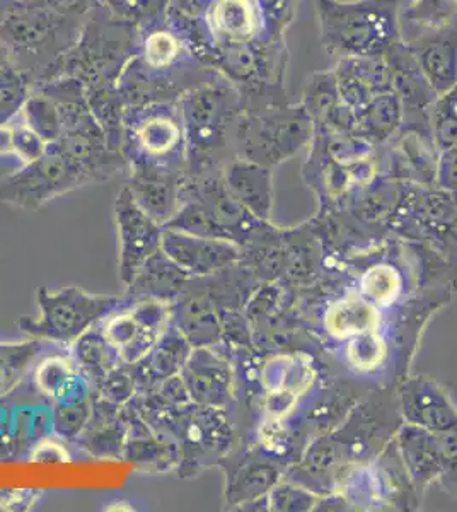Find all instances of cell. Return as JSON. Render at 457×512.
Segmentation results:
<instances>
[{"instance_id": "6da1fadb", "label": "cell", "mask_w": 457, "mask_h": 512, "mask_svg": "<svg viewBox=\"0 0 457 512\" xmlns=\"http://www.w3.org/2000/svg\"><path fill=\"white\" fill-rule=\"evenodd\" d=\"M84 12L48 4H24L0 16V45L26 77L45 69L79 40Z\"/></svg>"}, {"instance_id": "7a4b0ae2", "label": "cell", "mask_w": 457, "mask_h": 512, "mask_svg": "<svg viewBox=\"0 0 457 512\" xmlns=\"http://www.w3.org/2000/svg\"><path fill=\"white\" fill-rule=\"evenodd\" d=\"M321 40L345 59H377L400 41L394 0H318Z\"/></svg>"}, {"instance_id": "3957f363", "label": "cell", "mask_w": 457, "mask_h": 512, "mask_svg": "<svg viewBox=\"0 0 457 512\" xmlns=\"http://www.w3.org/2000/svg\"><path fill=\"white\" fill-rule=\"evenodd\" d=\"M122 154L128 168L186 173L188 147L178 101H149L125 111Z\"/></svg>"}, {"instance_id": "277c9868", "label": "cell", "mask_w": 457, "mask_h": 512, "mask_svg": "<svg viewBox=\"0 0 457 512\" xmlns=\"http://www.w3.org/2000/svg\"><path fill=\"white\" fill-rule=\"evenodd\" d=\"M93 183H99L93 171L52 142L40 159L21 164V168L0 180V202L38 210L55 198Z\"/></svg>"}, {"instance_id": "5b68a950", "label": "cell", "mask_w": 457, "mask_h": 512, "mask_svg": "<svg viewBox=\"0 0 457 512\" xmlns=\"http://www.w3.org/2000/svg\"><path fill=\"white\" fill-rule=\"evenodd\" d=\"M36 303L38 318L19 321V328L31 338L74 345L77 338L113 313L122 304V297L89 294L81 287L67 286L57 291L40 289Z\"/></svg>"}, {"instance_id": "8992f818", "label": "cell", "mask_w": 457, "mask_h": 512, "mask_svg": "<svg viewBox=\"0 0 457 512\" xmlns=\"http://www.w3.org/2000/svg\"><path fill=\"white\" fill-rule=\"evenodd\" d=\"M188 147V175L214 169L212 154L226 140L231 127V103L226 91L215 86L191 89L178 99Z\"/></svg>"}, {"instance_id": "52a82bcc", "label": "cell", "mask_w": 457, "mask_h": 512, "mask_svg": "<svg viewBox=\"0 0 457 512\" xmlns=\"http://www.w3.org/2000/svg\"><path fill=\"white\" fill-rule=\"evenodd\" d=\"M171 303L135 301L120 313L106 316L101 330L123 364L132 366L151 352L171 326Z\"/></svg>"}, {"instance_id": "ba28073f", "label": "cell", "mask_w": 457, "mask_h": 512, "mask_svg": "<svg viewBox=\"0 0 457 512\" xmlns=\"http://www.w3.org/2000/svg\"><path fill=\"white\" fill-rule=\"evenodd\" d=\"M306 139V122L299 115L284 113L241 117L236 122L234 142L246 161L268 166L301 146Z\"/></svg>"}, {"instance_id": "9c48e42d", "label": "cell", "mask_w": 457, "mask_h": 512, "mask_svg": "<svg viewBox=\"0 0 457 512\" xmlns=\"http://www.w3.org/2000/svg\"><path fill=\"white\" fill-rule=\"evenodd\" d=\"M115 222L120 245V280L127 287L140 267L161 250L164 227L154 221L125 185L115 200Z\"/></svg>"}, {"instance_id": "30bf717a", "label": "cell", "mask_w": 457, "mask_h": 512, "mask_svg": "<svg viewBox=\"0 0 457 512\" xmlns=\"http://www.w3.org/2000/svg\"><path fill=\"white\" fill-rule=\"evenodd\" d=\"M161 250L193 277H207L232 267L241 258L238 246L227 239H212L164 227Z\"/></svg>"}, {"instance_id": "8fae6325", "label": "cell", "mask_w": 457, "mask_h": 512, "mask_svg": "<svg viewBox=\"0 0 457 512\" xmlns=\"http://www.w3.org/2000/svg\"><path fill=\"white\" fill-rule=\"evenodd\" d=\"M122 408L127 420V441L123 449V460L130 461L140 472L166 473L178 470V446L152 431L151 425L142 419L134 403L128 402Z\"/></svg>"}, {"instance_id": "7c38bea8", "label": "cell", "mask_w": 457, "mask_h": 512, "mask_svg": "<svg viewBox=\"0 0 457 512\" xmlns=\"http://www.w3.org/2000/svg\"><path fill=\"white\" fill-rule=\"evenodd\" d=\"M186 185V173L157 168H130L127 187L135 202L162 227L178 212Z\"/></svg>"}, {"instance_id": "4fadbf2b", "label": "cell", "mask_w": 457, "mask_h": 512, "mask_svg": "<svg viewBox=\"0 0 457 512\" xmlns=\"http://www.w3.org/2000/svg\"><path fill=\"white\" fill-rule=\"evenodd\" d=\"M180 378L193 402L224 408L231 398V367L209 347H195L181 369Z\"/></svg>"}, {"instance_id": "5bb4252c", "label": "cell", "mask_w": 457, "mask_h": 512, "mask_svg": "<svg viewBox=\"0 0 457 512\" xmlns=\"http://www.w3.org/2000/svg\"><path fill=\"white\" fill-rule=\"evenodd\" d=\"M91 419L77 437L79 448L96 460H123L127 420L123 408L91 393Z\"/></svg>"}, {"instance_id": "9a60e30c", "label": "cell", "mask_w": 457, "mask_h": 512, "mask_svg": "<svg viewBox=\"0 0 457 512\" xmlns=\"http://www.w3.org/2000/svg\"><path fill=\"white\" fill-rule=\"evenodd\" d=\"M171 315V323L193 349L210 347L222 337L219 313L195 279L188 280L183 292L171 303Z\"/></svg>"}, {"instance_id": "2e32d148", "label": "cell", "mask_w": 457, "mask_h": 512, "mask_svg": "<svg viewBox=\"0 0 457 512\" xmlns=\"http://www.w3.org/2000/svg\"><path fill=\"white\" fill-rule=\"evenodd\" d=\"M423 77L437 96L451 91L457 84V30L452 26L440 30H427L425 35L411 40Z\"/></svg>"}, {"instance_id": "e0dca14e", "label": "cell", "mask_w": 457, "mask_h": 512, "mask_svg": "<svg viewBox=\"0 0 457 512\" xmlns=\"http://www.w3.org/2000/svg\"><path fill=\"white\" fill-rule=\"evenodd\" d=\"M190 342L183 333L171 323L168 332L152 347L151 352L130 367L134 374L137 393L152 390L157 384L164 383L181 373L186 359L190 357Z\"/></svg>"}, {"instance_id": "ac0fdd59", "label": "cell", "mask_w": 457, "mask_h": 512, "mask_svg": "<svg viewBox=\"0 0 457 512\" xmlns=\"http://www.w3.org/2000/svg\"><path fill=\"white\" fill-rule=\"evenodd\" d=\"M190 279V275L159 250L140 267L134 280L128 284L125 299L128 303L145 299L174 303Z\"/></svg>"}, {"instance_id": "d6986e66", "label": "cell", "mask_w": 457, "mask_h": 512, "mask_svg": "<svg viewBox=\"0 0 457 512\" xmlns=\"http://www.w3.org/2000/svg\"><path fill=\"white\" fill-rule=\"evenodd\" d=\"M224 185L232 197L255 217L265 219L272 198L270 171L263 164L236 159L220 171Z\"/></svg>"}, {"instance_id": "ffe728a7", "label": "cell", "mask_w": 457, "mask_h": 512, "mask_svg": "<svg viewBox=\"0 0 457 512\" xmlns=\"http://www.w3.org/2000/svg\"><path fill=\"white\" fill-rule=\"evenodd\" d=\"M205 18L217 40L231 43L248 41L255 35L258 23L253 0H214Z\"/></svg>"}, {"instance_id": "44dd1931", "label": "cell", "mask_w": 457, "mask_h": 512, "mask_svg": "<svg viewBox=\"0 0 457 512\" xmlns=\"http://www.w3.org/2000/svg\"><path fill=\"white\" fill-rule=\"evenodd\" d=\"M74 362L82 378L91 388L111 373L115 367L122 366L120 355L108 342L101 328H91L74 342Z\"/></svg>"}, {"instance_id": "7402d4cb", "label": "cell", "mask_w": 457, "mask_h": 512, "mask_svg": "<svg viewBox=\"0 0 457 512\" xmlns=\"http://www.w3.org/2000/svg\"><path fill=\"white\" fill-rule=\"evenodd\" d=\"M278 472L275 466L256 461H244L227 475V502L232 506L255 501L277 482Z\"/></svg>"}, {"instance_id": "603a6c76", "label": "cell", "mask_w": 457, "mask_h": 512, "mask_svg": "<svg viewBox=\"0 0 457 512\" xmlns=\"http://www.w3.org/2000/svg\"><path fill=\"white\" fill-rule=\"evenodd\" d=\"M41 340L0 344V398L9 395L23 383L31 366L38 359Z\"/></svg>"}, {"instance_id": "cb8c5ba5", "label": "cell", "mask_w": 457, "mask_h": 512, "mask_svg": "<svg viewBox=\"0 0 457 512\" xmlns=\"http://www.w3.org/2000/svg\"><path fill=\"white\" fill-rule=\"evenodd\" d=\"M29 127L47 144H52L64 134V118L57 99L50 93L29 94L18 113Z\"/></svg>"}, {"instance_id": "d4e9b609", "label": "cell", "mask_w": 457, "mask_h": 512, "mask_svg": "<svg viewBox=\"0 0 457 512\" xmlns=\"http://www.w3.org/2000/svg\"><path fill=\"white\" fill-rule=\"evenodd\" d=\"M185 45L171 28H154L145 35L140 47V59L145 69L166 72L180 62Z\"/></svg>"}, {"instance_id": "484cf974", "label": "cell", "mask_w": 457, "mask_h": 512, "mask_svg": "<svg viewBox=\"0 0 457 512\" xmlns=\"http://www.w3.org/2000/svg\"><path fill=\"white\" fill-rule=\"evenodd\" d=\"M82 378L74 359L52 357L36 367L35 381L43 395L55 398L57 402H69L67 396L76 391L77 379ZM84 379V378H82Z\"/></svg>"}, {"instance_id": "4316f807", "label": "cell", "mask_w": 457, "mask_h": 512, "mask_svg": "<svg viewBox=\"0 0 457 512\" xmlns=\"http://www.w3.org/2000/svg\"><path fill=\"white\" fill-rule=\"evenodd\" d=\"M376 323V309L360 299H348L335 304L326 316V325L330 332L340 338L369 332Z\"/></svg>"}, {"instance_id": "83f0119b", "label": "cell", "mask_w": 457, "mask_h": 512, "mask_svg": "<svg viewBox=\"0 0 457 512\" xmlns=\"http://www.w3.org/2000/svg\"><path fill=\"white\" fill-rule=\"evenodd\" d=\"M457 16V0H413L406 9L405 21L422 30L451 26Z\"/></svg>"}, {"instance_id": "f1b7e54d", "label": "cell", "mask_w": 457, "mask_h": 512, "mask_svg": "<svg viewBox=\"0 0 457 512\" xmlns=\"http://www.w3.org/2000/svg\"><path fill=\"white\" fill-rule=\"evenodd\" d=\"M408 415L418 425H427L437 431H454L457 429V417L439 396L425 391L420 396H415L408 403Z\"/></svg>"}, {"instance_id": "f546056e", "label": "cell", "mask_w": 457, "mask_h": 512, "mask_svg": "<svg viewBox=\"0 0 457 512\" xmlns=\"http://www.w3.org/2000/svg\"><path fill=\"white\" fill-rule=\"evenodd\" d=\"M91 396L77 402H57L53 410V431L60 439L76 443L91 419Z\"/></svg>"}, {"instance_id": "4dcf8cb0", "label": "cell", "mask_w": 457, "mask_h": 512, "mask_svg": "<svg viewBox=\"0 0 457 512\" xmlns=\"http://www.w3.org/2000/svg\"><path fill=\"white\" fill-rule=\"evenodd\" d=\"M12 134V156L19 159V163H33L36 159H40L45 151H47V142L36 134L28 123L24 122L19 115L9 120Z\"/></svg>"}, {"instance_id": "1f68e13d", "label": "cell", "mask_w": 457, "mask_h": 512, "mask_svg": "<svg viewBox=\"0 0 457 512\" xmlns=\"http://www.w3.org/2000/svg\"><path fill=\"white\" fill-rule=\"evenodd\" d=\"M93 393L110 403H115L118 407L127 405L137 393V384L130 367L127 364L115 367L111 373L106 374V378L98 384V388H94Z\"/></svg>"}, {"instance_id": "d6a6232c", "label": "cell", "mask_w": 457, "mask_h": 512, "mask_svg": "<svg viewBox=\"0 0 457 512\" xmlns=\"http://www.w3.org/2000/svg\"><path fill=\"white\" fill-rule=\"evenodd\" d=\"M364 292L377 303H389L400 289V279L391 267L372 268L364 277Z\"/></svg>"}, {"instance_id": "836d02e7", "label": "cell", "mask_w": 457, "mask_h": 512, "mask_svg": "<svg viewBox=\"0 0 457 512\" xmlns=\"http://www.w3.org/2000/svg\"><path fill=\"white\" fill-rule=\"evenodd\" d=\"M384 357V347L374 333H360V337L353 340L350 345V359L360 369L376 367Z\"/></svg>"}, {"instance_id": "e575fe53", "label": "cell", "mask_w": 457, "mask_h": 512, "mask_svg": "<svg viewBox=\"0 0 457 512\" xmlns=\"http://www.w3.org/2000/svg\"><path fill=\"white\" fill-rule=\"evenodd\" d=\"M43 501V490L0 489V511H33Z\"/></svg>"}, {"instance_id": "d590c367", "label": "cell", "mask_w": 457, "mask_h": 512, "mask_svg": "<svg viewBox=\"0 0 457 512\" xmlns=\"http://www.w3.org/2000/svg\"><path fill=\"white\" fill-rule=\"evenodd\" d=\"M439 178L442 187L457 190V144L444 152V158L440 163Z\"/></svg>"}, {"instance_id": "8d00e7d4", "label": "cell", "mask_w": 457, "mask_h": 512, "mask_svg": "<svg viewBox=\"0 0 457 512\" xmlns=\"http://www.w3.org/2000/svg\"><path fill=\"white\" fill-rule=\"evenodd\" d=\"M31 461H40V463H67L70 461L67 449L57 446L55 443H45L36 446L31 456Z\"/></svg>"}, {"instance_id": "74e56055", "label": "cell", "mask_w": 457, "mask_h": 512, "mask_svg": "<svg viewBox=\"0 0 457 512\" xmlns=\"http://www.w3.org/2000/svg\"><path fill=\"white\" fill-rule=\"evenodd\" d=\"M151 2L152 0H108L110 7H113L118 14L122 12V16H135L134 12L151 6Z\"/></svg>"}, {"instance_id": "f35d334b", "label": "cell", "mask_w": 457, "mask_h": 512, "mask_svg": "<svg viewBox=\"0 0 457 512\" xmlns=\"http://www.w3.org/2000/svg\"><path fill=\"white\" fill-rule=\"evenodd\" d=\"M12 156V134L9 123H0V158Z\"/></svg>"}, {"instance_id": "ab89813d", "label": "cell", "mask_w": 457, "mask_h": 512, "mask_svg": "<svg viewBox=\"0 0 457 512\" xmlns=\"http://www.w3.org/2000/svg\"><path fill=\"white\" fill-rule=\"evenodd\" d=\"M11 6V0H0V16L9 9Z\"/></svg>"}]
</instances>
